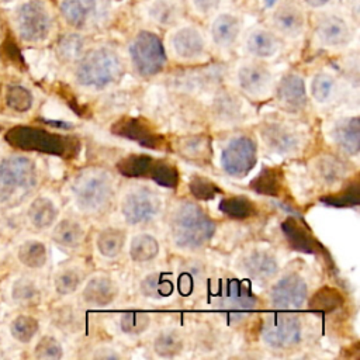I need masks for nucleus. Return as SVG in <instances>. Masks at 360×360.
<instances>
[{
  "mask_svg": "<svg viewBox=\"0 0 360 360\" xmlns=\"http://www.w3.org/2000/svg\"><path fill=\"white\" fill-rule=\"evenodd\" d=\"M37 184V167L25 156H10L0 163V202H17Z\"/></svg>",
  "mask_w": 360,
  "mask_h": 360,
  "instance_id": "obj_6",
  "label": "nucleus"
},
{
  "mask_svg": "<svg viewBox=\"0 0 360 360\" xmlns=\"http://www.w3.org/2000/svg\"><path fill=\"white\" fill-rule=\"evenodd\" d=\"M153 350L160 357H174L183 350V338L177 330H163L155 338Z\"/></svg>",
  "mask_w": 360,
  "mask_h": 360,
  "instance_id": "obj_39",
  "label": "nucleus"
},
{
  "mask_svg": "<svg viewBox=\"0 0 360 360\" xmlns=\"http://www.w3.org/2000/svg\"><path fill=\"white\" fill-rule=\"evenodd\" d=\"M332 138L336 145L350 155H356L360 149V122L359 117H349L339 120L333 129Z\"/></svg>",
  "mask_w": 360,
  "mask_h": 360,
  "instance_id": "obj_27",
  "label": "nucleus"
},
{
  "mask_svg": "<svg viewBox=\"0 0 360 360\" xmlns=\"http://www.w3.org/2000/svg\"><path fill=\"white\" fill-rule=\"evenodd\" d=\"M149 322H150V318L148 314L139 312V311H128L122 314L120 319V326L124 333L139 335L148 329Z\"/></svg>",
  "mask_w": 360,
  "mask_h": 360,
  "instance_id": "obj_45",
  "label": "nucleus"
},
{
  "mask_svg": "<svg viewBox=\"0 0 360 360\" xmlns=\"http://www.w3.org/2000/svg\"><path fill=\"white\" fill-rule=\"evenodd\" d=\"M11 335L21 343H28L38 332V322L32 316L20 315L10 325Z\"/></svg>",
  "mask_w": 360,
  "mask_h": 360,
  "instance_id": "obj_44",
  "label": "nucleus"
},
{
  "mask_svg": "<svg viewBox=\"0 0 360 360\" xmlns=\"http://www.w3.org/2000/svg\"><path fill=\"white\" fill-rule=\"evenodd\" d=\"M302 325L292 314H274L264 319L262 325L263 342L277 350L291 349L300 343Z\"/></svg>",
  "mask_w": 360,
  "mask_h": 360,
  "instance_id": "obj_12",
  "label": "nucleus"
},
{
  "mask_svg": "<svg viewBox=\"0 0 360 360\" xmlns=\"http://www.w3.org/2000/svg\"><path fill=\"white\" fill-rule=\"evenodd\" d=\"M142 18L156 27L170 28L184 17V0H142L138 7Z\"/></svg>",
  "mask_w": 360,
  "mask_h": 360,
  "instance_id": "obj_17",
  "label": "nucleus"
},
{
  "mask_svg": "<svg viewBox=\"0 0 360 360\" xmlns=\"http://www.w3.org/2000/svg\"><path fill=\"white\" fill-rule=\"evenodd\" d=\"M218 304L231 321H239L256 307V297L246 284L239 280H226L218 295Z\"/></svg>",
  "mask_w": 360,
  "mask_h": 360,
  "instance_id": "obj_13",
  "label": "nucleus"
},
{
  "mask_svg": "<svg viewBox=\"0 0 360 360\" xmlns=\"http://www.w3.org/2000/svg\"><path fill=\"white\" fill-rule=\"evenodd\" d=\"M58 215V210L53 205V202L46 197H38L35 198L31 205L28 207V218L30 222L37 229H45L49 228Z\"/></svg>",
  "mask_w": 360,
  "mask_h": 360,
  "instance_id": "obj_31",
  "label": "nucleus"
},
{
  "mask_svg": "<svg viewBox=\"0 0 360 360\" xmlns=\"http://www.w3.org/2000/svg\"><path fill=\"white\" fill-rule=\"evenodd\" d=\"M159 253V242L149 233H139L131 240L129 256L134 262L145 263L153 260Z\"/></svg>",
  "mask_w": 360,
  "mask_h": 360,
  "instance_id": "obj_33",
  "label": "nucleus"
},
{
  "mask_svg": "<svg viewBox=\"0 0 360 360\" xmlns=\"http://www.w3.org/2000/svg\"><path fill=\"white\" fill-rule=\"evenodd\" d=\"M346 173L345 165L333 156H321L314 163V174L318 181L330 186L339 181Z\"/></svg>",
  "mask_w": 360,
  "mask_h": 360,
  "instance_id": "obj_32",
  "label": "nucleus"
},
{
  "mask_svg": "<svg viewBox=\"0 0 360 360\" xmlns=\"http://www.w3.org/2000/svg\"><path fill=\"white\" fill-rule=\"evenodd\" d=\"M333 87H335L333 77L328 73L321 72V73H316L311 82V94L316 101L325 103L333 93Z\"/></svg>",
  "mask_w": 360,
  "mask_h": 360,
  "instance_id": "obj_48",
  "label": "nucleus"
},
{
  "mask_svg": "<svg viewBox=\"0 0 360 360\" xmlns=\"http://www.w3.org/2000/svg\"><path fill=\"white\" fill-rule=\"evenodd\" d=\"M354 24L339 11H325L316 18L314 34L318 44L328 49H342L354 39Z\"/></svg>",
  "mask_w": 360,
  "mask_h": 360,
  "instance_id": "obj_10",
  "label": "nucleus"
},
{
  "mask_svg": "<svg viewBox=\"0 0 360 360\" xmlns=\"http://www.w3.org/2000/svg\"><path fill=\"white\" fill-rule=\"evenodd\" d=\"M125 243V233L117 228H107L97 236L96 245L104 257H115L121 253Z\"/></svg>",
  "mask_w": 360,
  "mask_h": 360,
  "instance_id": "obj_35",
  "label": "nucleus"
},
{
  "mask_svg": "<svg viewBox=\"0 0 360 360\" xmlns=\"http://www.w3.org/2000/svg\"><path fill=\"white\" fill-rule=\"evenodd\" d=\"M141 291L149 298H166L173 292V283L163 273H152L141 281Z\"/></svg>",
  "mask_w": 360,
  "mask_h": 360,
  "instance_id": "obj_37",
  "label": "nucleus"
},
{
  "mask_svg": "<svg viewBox=\"0 0 360 360\" xmlns=\"http://www.w3.org/2000/svg\"><path fill=\"white\" fill-rule=\"evenodd\" d=\"M214 232V221L195 202L183 201L172 214L170 233L176 246L181 249L204 246Z\"/></svg>",
  "mask_w": 360,
  "mask_h": 360,
  "instance_id": "obj_2",
  "label": "nucleus"
},
{
  "mask_svg": "<svg viewBox=\"0 0 360 360\" xmlns=\"http://www.w3.org/2000/svg\"><path fill=\"white\" fill-rule=\"evenodd\" d=\"M117 297V287L107 276H96L90 278L82 292V298L91 307H105Z\"/></svg>",
  "mask_w": 360,
  "mask_h": 360,
  "instance_id": "obj_25",
  "label": "nucleus"
},
{
  "mask_svg": "<svg viewBox=\"0 0 360 360\" xmlns=\"http://www.w3.org/2000/svg\"><path fill=\"white\" fill-rule=\"evenodd\" d=\"M0 1H11V0H0Z\"/></svg>",
  "mask_w": 360,
  "mask_h": 360,
  "instance_id": "obj_55",
  "label": "nucleus"
},
{
  "mask_svg": "<svg viewBox=\"0 0 360 360\" xmlns=\"http://www.w3.org/2000/svg\"><path fill=\"white\" fill-rule=\"evenodd\" d=\"M335 0H300V3L304 6L305 10H312V11H322L330 7V4Z\"/></svg>",
  "mask_w": 360,
  "mask_h": 360,
  "instance_id": "obj_53",
  "label": "nucleus"
},
{
  "mask_svg": "<svg viewBox=\"0 0 360 360\" xmlns=\"http://www.w3.org/2000/svg\"><path fill=\"white\" fill-rule=\"evenodd\" d=\"M281 46V38L264 25H256L248 31L243 39V48L255 59H270L276 56Z\"/></svg>",
  "mask_w": 360,
  "mask_h": 360,
  "instance_id": "obj_20",
  "label": "nucleus"
},
{
  "mask_svg": "<svg viewBox=\"0 0 360 360\" xmlns=\"http://www.w3.org/2000/svg\"><path fill=\"white\" fill-rule=\"evenodd\" d=\"M307 298V284L298 274H285L270 290V301L276 308H300Z\"/></svg>",
  "mask_w": 360,
  "mask_h": 360,
  "instance_id": "obj_19",
  "label": "nucleus"
},
{
  "mask_svg": "<svg viewBox=\"0 0 360 360\" xmlns=\"http://www.w3.org/2000/svg\"><path fill=\"white\" fill-rule=\"evenodd\" d=\"M219 211L232 219H246L256 211L255 204L243 195H231L219 202Z\"/></svg>",
  "mask_w": 360,
  "mask_h": 360,
  "instance_id": "obj_36",
  "label": "nucleus"
},
{
  "mask_svg": "<svg viewBox=\"0 0 360 360\" xmlns=\"http://www.w3.org/2000/svg\"><path fill=\"white\" fill-rule=\"evenodd\" d=\"M20 262L31 269H39L46 263V248L42 242L27 240L18 248Z\"/></svg>",
  "mask_w": 360,
  "mask_h": 360,
  "instance_id": "obj_40",
  "label": "nucleus"
},
{
  "mask_svg": "<svg viewBox=\"0 0 360 360\" xmlns=\"http://www.w3.org/2000/svg\"><path fill=\"white\" fill-rule=\"evenodd\" d=\"M186 7L197 17H211L221 8L222 0H184Z\"/></svg>",
  "mask_w": 360,
  "mask_h": 360,
  "instance_id": "obj_52",
  "label": "nucleus"
},
{
  "mask_svg": "<svg viewBox=\"0 0 360 360\" xmlns=\"http://www.w3.org/2000/svg\"><path fill=\"white\" fill-rule=\"evenodd\" d=\"M153 162L148 155H128L117 163V169L127 177H149Z\"/></svg>",
  "mask_w": 360,
  "mask_h": 360,
  "instance_id": "obj_34",
  "label": "nucleus"
},
{
  "mask_svg": "<svg viewBox=\"0 0 360 360\" xmlns=\"http://www.w3.org/2000/svg\"><path fill=\"white\" fill-rule=\"evenodd\" d=\"M262 139L269 149L277 153H290L298 148L297 134L280 122L264 124L262 128Z\"/></svg>",
  "mask_w": 360,
  "mask_h": 360,
  "instance_id": "obj_24",
  "label": "nucleus"
},
{
  "mask_svg": "<svg viewBox=\"0 0 360 360\" xmlns=\"http://www.w3.org/2000/svg\"><path fill=\"white\" fill-rule=\"evenodd\" d=\"M13 300L22 307L37 305L41 300L39 290L34 284V281L27 278H20L13 285Z\"/></svg>",
  "mask_w": 360,
  "mask_h": 360,
  "instance_id": "obj_42",
  "label": "nucleus"
},
{
  "mask_svg": "<svg viewBox=\"0 0 360 360\" xmlns=\"http://www.w3.org/2000/svg\"><path fill=\"white\" fill-rule=\"evenodd\" d=\"M221 163L229 176H246L256 163V143L249 136L232 139L222 152Z\"/></svg>",
  "mask_w": 360,
  "mask_h": 360,
  "instance_id": "obj_14",
  "label": "nucleus"
},
{
  "mask_svg": "<svg viewBox=\"0 0 360 360\" xmlns=\"http://www.w3.org/2000/svg\"><path fill=\"white\" fill-rule=\"evenodd\" d=\"M281 231L291 249L314 255L322 249V246L318 243V240L315 239L312 232L305 226V224L300 222L292 217L287 218L281 224Z\"/></svg>",
  "mask_w": 360,
  "mask_h": 360,
  "instance_id": "obj_22",
  "label": "nucleus"
},
{
  "mask_svg": "<svg viewBox=\"0 0 360 360\" xmlns=\"http://www.w3.org/2000/svg\"><path fill=\"white\" fill-rule=\"evenodd\" d=\"M242 270L253 280L269 281L277 271L278 264L273 255L264 250H252L242 259Z\"/></svg>",
  "mask_w": 360,
  "mask_h": 360,
  "instance_id": "obj_23",
  "label": "nucleus"
},
{
  "mask_svg": "<svg viewBox=\"0 0 360 360\" xmlns=\"http://www.w3.org/2000/svg\"><path fill=\"white\" fill-rule=\"evenodd\" d=\"M80 274L75 269H65L59 271L55 277V290L60 295H68L76 291L80 284Z\"/></svg>",
  "mask_w": 360,
  "mask_h": 360,
  "instance_id": "obj_50",
  "label": "nucleus"
},
{
  "mask_svg": "<svg viewBox=\"0 0 360 360\" xmlns=\"http://www.w3.org/2000/svg\"><path fill=\"white\" fill-rule=\"evenodd\" d=\"M107 349H108V347L100 349V352L96 353L94 357H96V359H115V357H120V354H117L114 350H111L110 353H107Z\"/></svg>",
  "mask_w": 360,
  "mask_h": 360,
  "instance_id": "obj_54",
  "label": "nucleus"
},
{
  "mask_svg": "<svg viewBox=\"0 0 360 360\" xmlns=\"http://www.w3.org/2000/svg\"><path fill=\"white\" fill-rule=\"evenodd\" d=\"M4 139L8 145L21 150L42 152L65 158L73 156L79 148V143L75 138L52 134L42 128L25 125L10 128L6 132Z\"/></svg>",
  "mask_w": 360,
  "mask_h": 360,
  "instance_id": "obj_4",
  "label": "nucleus"
},
{
  "mask_svg": "<svg viewBox=\"0 0 360 360\" xmlns=\"http://www.w3.org/2000/svg\"><path fill=\"white\" fill-rule=\"evenodd\" d=\"M236 80L239 87L248 93L249 96H263L267 93V90L271 86V73L270 70L256 62H245L238 68L236 72Z\"/></svg>",
  "mask_w": 360,
  "mask_h": 360,
  "instance_id": "obj_21",
  "label": "nucleus"
},
{
  "mask_svg": "<svg viewBox=\"0 0 360 360\" xmlns=\"http://www.w3.org/2000/svg\"><path fill=\"white\" fill-rule=\"evenodd\" d=\"M149 177L159 186L174 188L179 183V172L174 165L165 160H155Z\"/></svg>",
  "mask_w": 360,
  "mask_h": 360,
  "instance_id": "obj_41",
  "label": "nucleus"
},
{
  "mask_svg": "<svg viewBox=\"0 0 360 360\" xmlns=\"http://www.w3.org/2000/svg\"><path fill=\"white\" fill-rule=\"evenodd\" d=\"M345 302L343 295L333 287L319 288L309 300V308L319 312H332L342 307Z\"/></svg>",
  "mask_w": 360,
  "mask_h": 360,
  "instance_id": "obj_38",
  "label": "nucleus"
},
{
  "mask_svg": "<svg viewBox=\"0 0 360 360\" xmlns=\"http://www.w3.org/2000/svg\"><path fill=\"white\" fill-rule=\"evenodd\" d=\"M308 25L307 10L295 0H280L269 14V27L285 39H298Z\"/></svg>",
  "mask_w": 360,
  "mask_h": 360,
  "instance_id": "obj_11",
  "label": "nucleus"
},
{
  "mask_svg": "<svg viewBox=\"0 0 360 360\" xmlns=\"http://www.w3.org/2000/svg\"><path fill=\"white\" fill-rule=\"evenodd\" d=\"M242 34V17L232 10L219 8L208 24V37L214 46L226 51L236 45Z\"/></svg>",
  "mask_w": 360,
  "mask_h": 360,
  "instance_id": "obj_15",
  "label": "nucleus"
},
{
  "mask_svg": "<svg viewBox=\"0 0 360 360\" xmlns=\"http://www.w3.org/2000/svg\"><path fill=\"white\" fill-rule=\"evenodd\" d=\"M58 55L65 62H76L84 52V42L80 34H68L58 44Z\"/></svg>",
  "mask_w": 360,
  "mask_h": 360,
  "instance_id": "obj_43",
  "label": "nucleus"
},
{
  "mask_svg": "<svg viewBox=\"0 0 360 360\" xmlns=\"http://www.w3.org/2000/svg\"><path fill=\"white\" fill-rule=\"evenodd\" d=\"M250 188L263 195H278L283 190V170L280 167H263L250 181Z\"/></svg>",
  "mask_w": 360,
  "mask_h": 360,
  "instance_id": "obj_30",
  "label": "nucleus"
},
{
  "mask_svg": "<svg viewBox=\"0 0 360 360\" xmlns=\"http://www.w3.org/2000/svg\"><path fill=\"white\" fill-rule=\"evenodd\" d=\"M72 193L83 212L97 214L110 205L114 197V181L104 169L89 167L73 179Z\"/></svg>",
  "mask_w": 360,
  "mask_h": 360,
  "instance_id": "obj_3",
  "label": "nucleus"
},
{
  "mask_svg": "<svg viewBox=\"0 0 360 360\" xmlns=\"http://www.w3.org/2000/svg\"><path fill=\"white\" fill-rule=\"evenodd\" d=\"M190 193L197 198V200H212L221 190L215 183H212L210 179L202 177V176H193L188 183Z\"/></svg>",
  "mask_w": 360,
  "mask_h": 360,
  "instance_id": "obj_47",
  "label": "nucleus"
},
{
  "mask_svg": "<svg viewBox=\"0 0 360 360\" xmlns=\"http://www.w3.org/2000/svg\"><path fill=\"white\" fill-rule=\"evenodd\" d=\"M128 58L139 76L152 77L163 70L167 53L163 41L156 32L139 30L128 44Z\"/></svg>",
  "mask_w": 360,
  "mask_h": 360,
  "instance_id": "obj_5",
  "label": "nucleus"
},
{
  "mask_svg": "<svg viewBox=\"0 0 360 360\" xmlns=\"http://www.w3.org/2000/svg\"><path fill=\"white\" fill-rule=\"evenodd\" d=\"M277 97L288 108H301L307 101L304 79L297 73H287L278 82Z\"/></svg>",
  "mask_w": 360,
  "mask_h": 360,
  "instance_id": "obj_26",
  "label": "nucleus"
},
{
  "mask_svg": "<svg viewBox=\"0 0 360 360\" xmlns=\"http://www.w3.org/2000/svg\"><path fill=\"white\" fill-rule=\"evenodd\" d=\"M179 153L191 162H205L211 156L210 139L205 135H187L179 139Z\"/></svg>",
  "mask_w": 360,
  "mask_h": 360,
  "instance_id": "obj_28",
  "label": "nucleus"
},
{
  "mask_svg": "<svg viewBox=\"0 0 360 360\" xmlns=\"http://www.w3.org/2000/svg\"><path fill=\"white\" fill-rule=\"evenodd\" d=\"M322 201L328 205H335V207H352L357 205L360 201V187L359 183L354 181L350 184L347 188L342 190L339 194H333L329 197L322 198Z\"/></svg>",
  "mask_w": 360,
  "mask_h": 360,
  "instance_id": "obj_49",
  "label": "nucleus"
},
{
  "mask_svg": "<svg viewBox=\"0 0 360 360\" xmlns=\"http://www.w3.org/2000/svg\"><path fill=\"white\" fill-rule=\"evenodd\" d=\"M165 46L176 59L193 62L207 56L208 39L198 24L183 18L169 28Z\"/></svg>",
  "mask_w": 360,
  "mask_h": 360,
  "instance_id": "obj_8",
  "label": "nucleus"
},
{
  "mask_svg": "<svg viewBox=\"0 0 360 360\" xmlns=\"http://www.w3.org/2000/svg\"><path fill=\"white\" fill-rule=\"evenodd\" d=\"M35 357L44 360H58L62 357L63 350L60 343L53 336H44L35 346Z\"/></svg>",
  "mask_w": 360,
  "mask_h": 360,
  "instance_id": "obj_51",
  "label": "nucleus"
},
{
  "mask_svg": "<svg viewBox=\"0 0 360 360\" xmlns=\"http://www.w3.org/2000/svg\"><path fill=\"white\" fill-rule=\"evenodd\" d=\"M160 207L159 198L145 188L132 190L125 194L121 204V212L129 225H138L152 219Z\"/></svg>",
  "mask_w": 360,
  "mask_h": 360,
  "instance_id": "obj_16",
  "label": "nucleus"
},
{
  "mask_svg": "<svg viewBox=\"0 0 360 360\" xmlns=\"http://www.w3.org/2000/svg\"><path fill=\"white\" fill-rule=\"evenodd\" d=\"M111 132L150 149H162L166 145L163 136L159 135L150 127V124L142 118H120L112 124Z\"/></svg>",
  "mask_w": 360,
  "mask_h": 360,
  "instance_id": "obj_18",
  "label": "nucleus"
},
{
  "mask_svg": "<svg viewBox=\"0 0 360 360\" xmlns=\"http://www.w3.org/2000/svg\"><path fill=\"white\" fill-rule=\"evenodd\" d=\"M6 103L11 110L25 112L32 105V94L22 86H10L6 93Z\"/></svg>",
  "mask_w": 360,
  "mask_h": 360,
  "instance_id": "obj_46",
  "label": "nucleus"
},
{
  "mask_svg": "<svg viewBox=\"0 0 360 360\" xmlns=\"http://www.w3.org/2000/svg\"><path fill=\"white\" fill-rule=\"evenodd\" d=\"M111 0H60L59 13L63 21L76 31L103 27L111 15Z\"/></svg>",
  "mask_w": 360,
  "mask_h": 360,
  "instance_id": "obj_9",
  "label": "nucleus"
},
{
  "mask_svg": "<svg viewBox=\"0 0 360 360\" xmlns=\"http://www.w3.org/2000/svg\"><path fill=\"white\" fill-rule=\"evenodd\" d=\"M83 236L82 225L72 218H65L58 222L52 232L53 242L63 249H76L82 243Z\"/></svg>",
  "mask_w": 360,
  "mask_h": 360,
  "instance_id": "obj_29",
  "label": "nucleus"
},
{
  "mask_svg": "<svg viewBox=\"0 0 360 360\" xmlns=\"http://www.w3.org/2000/svg\"><path fill=\"white\" fill-rule=\"evenodd\" d=\"M14 22L22 41L39 44L51 35L53 28V15L45 0H28L15 10Z\"/></svg>",
  "mask_w": 360,
  "mask_h": 360,
  "instance_id": "obj_7",
  "label": "nucleus"
},
{
  "mask_svg": "<svg viewBox=\"0 0 360 360\" xmlns=\"http://www.w3.org/2000/svg\"><path fill=\"white\" fill-rule=\"evenodd\" d=\"M124 60L117 49L110 45H96L84 51L76 60L75 79L89 89H104L121 79Z\"/></svg>",
  "mask_w": 360,
  "mask_h": 360,
  "instance_id": "obj_1",
  "label": "nucleus"
}]
</instances>
